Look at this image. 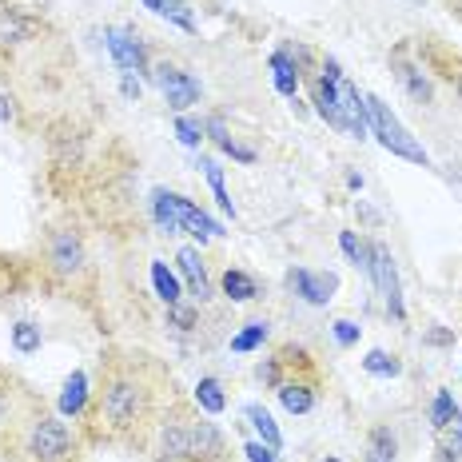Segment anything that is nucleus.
Returning <instances> with one entry per match:
<instances>
[{
  "label": "nucleus",
  "instance_id": "1",
  "mask_svg": "<svg viewBox=\"0 0 462 462\" xmlns=\"http://www.w3.org/2000/svg\"><path fill=\"white\" fill-rule=\"evenodd\" d=\"M171 399H180L176 379L156 355L136 346H108L100 355V374L96 391H88L80 430L88 442L143 450Z\"/></svg>",
  "mask_w": 462,
  "mask_h": 462
},
{
  "label": "nucleus",
  "instance_id": "2",
  "mask_svg": "<svg viewBox=\"0 0 462 462\" xmlns=\"http://www.w3.org/2000/svg\"><path fill=\"white\" fill-rule=\"evenodd\" d=\"M143 455L152 462H227V439L196 402L171 399L160 415Z\"/></svg>",
  "mask_w": 462,
  "mask_h": 462
},
{
  "label": "nucleus",
  "instance_id": "3",
  "mask_svg": "<svg viewBox=\"0 0 462 462\" xmlns=\"http://www.w3.org/2000/svg\"><path fill=\"white\" fill-rule=\"evenodd\" d=\"M84 450H88L84 430L44 399H36L0 455L8 462H84Z\"/></svg>",
  "mask_w": 462,
  "mask_h": 462
},
{
  "label": "nucleus",
  "instance_id": "4",
  "mask_svg": "<svg viewBox=\"0 0 462 462\" xmlns=\"http://www.w3.org/2000/svg\"><path fill=\"white\" fill-rule=\"evenodd\" d=\"M41 267L44 275L52 279L64 291H76L80 279L88 275V247H84V236L76 227H52L44 236V252H41Z\"/></svg>",
  "mask_w": 462,
  "mask_h": 462
},
{
  "label": "nucleus",
  "instance_id": "5",
  "mask_svg": "<svg viewBox=\"0 0 462 462\" xmlns=\"http://www.w3.org/2000/svg\"><path fill=\"white\" fill-rule=\"evenodd\" d=\"M300 374H319V363L315 355L300 343H279L272 355L255 367V379L263 383L267 391H279L287 379H300Z\"/></svg>",
  "mask_w": 462,
  "mask_h": 462
},
{
  "label": "nucleus",
  "instance_id": "6",
  "mask_svg": "<svg viewBox=\"0 0 462 462\" xmlns=\"http://www.w3.org/2000/svg\"><path fill=\"white\" fill-rule=\"evenodd\" d=\"M367 116H371V128H374V136H379V143L387 152H394V156H402V160H411V163H422L427 168V152L419 148L415 140H411V132L399 124V116H394L387 104L379 100V96H367Z\"/></svg>",
  "mask_w": 462,
  "mask_h": 462
},
{
  "label": "nucleus",
  "instance_id": "7",
  "mask_svg": "<svg viewBox=\"0 0 462 462\" xmlns=\"http://www.w3.org/2000/svg\"><path fill=\"white\" fill-rule=\"evenodd\" d=\"M41 399L36 391H28L24 379H16L8 367H0V450L8 447L13 430L21 427V419L28 415V407Z\"/></svg>",
  "mask_w": 462,
  "mask_h": 462
},
{
  "label": "nucleus",
  "instance_id": "8",
  "mask_svg": "<svg viewBox=\"0 0 462 462\" xmlns=\"http://www.w3.org/2000/svg\"><path fill=\"white\" fill-rule=\"evenodd\" d=\"M419 64L427 72L442 76V80L455 88V96L462 100V52L458 48H450L447 41H439V36H427V41L419 44Z\"/></svg>",
  "mask_w": 462,
  "mask_h": 462
},
{
  "label": "nucleus",
  "instance_id": "9",
  "mask_svg": "<svg viewBox=\"0 0 462 462\" xmlns=\"http://www.w3.org/2000/svg\"><path fill=\"white\" fill-rule=\"evenodd\" d=\"M156 84H160L163 100H168L176 112H188L191 104L199 100V80H196V76H191L188 69L171 64V60H160V64H156Z\"/></svg>",
  "mask_w": 462,
  "mask_h": 462
},
{
  "label": "nucleus",
  "instance_id": "10",
  "mask_svg": "<svg viewBox=\"0 0 462 462\" xmlns=\"http://www.w3.org/2000/svg\"><path fill=\"white\" fill-rule=\"evenodd\" d=\"M319 391H323V374H300V379H287L275 394H279V402H283V411H291V415H311L315 402H319Z\"/></svg>",
  "mask_w": 462,
  "mask_h": 462
},
{
  "label": "nucleus",
  "instance_id": "11",
  "mask_svg": "<svg viewBox=\"0 0 462 462\" xmlns=\"http://www.w3.org/2000/svg\"><path fill=\"white\" fill-rule=\"evenodd\" d=\"M391 69H394V76H399L402 88H407L411 100H419V104H435V88H430V80H427V72H422V64L407 56V48H399V52L391 56Z\"/></svg>",
  "mask_w": 462,
  "mask_h": 462
},
{
  "label": "nucleus",
  "instance_id": "12",
  "mask_svg": "<svg viewBox=\"0 0 462 462\" xmlns=\"http://www.w3.org/2000/svg\"><path fill=\"white\" fill-rule=\"evenodd\" d=\"M371 275L379 279L383 295H387V311L402 319V300H399V275H394V255L383 244H371Z\"/></svg>",
  "mask_w": 462,
  "mask_h": 462
},
{
  "label": "nucleus",
  "instance_id": "13",
  "mask_svg": "<svg viewBox=\"0 0 462 462\" xmlns=\"http://www.w3.org/2000/svg\"><path fill=\"white\" fill-rule=\"evenodd\" d=\"M108 48L116 56V64L128 72H148V56H143V44L136 41V32H108Z\"/></svg>",
  "mask_w": 462,
  "mask_h": 462
},
{
  "label": "nucleus",
  "instance_id": "14",
  "mask_svg": "<svg viewBox=\"0 0 462 462\" xmlns=\"http://www.w3.org/2000/svg\"><path fill=\"white\" fill-rule=\"evenodd\" d=\"M168 199H171V211H176V224H180V227H188L191 236L199 239V244H208V239L219 231V227L204 216V211L191 204V199H184V196H171V191H168Z\"/></svg>",
  "mask_w": 462,
  "mask_h": 462
},
{
  "label": "nucleus",
  "instance_id": "15",
  "mask_svg": "<svg viewBox=\"0 0 462 462\" xmlns=\"http://www.w3.org/2000/svg\"><path fill=\"white\" fill-rule=\"evenodd\" d=\"M180 272H184V279H188V295H196V300L204 303L211 295V287H208L204 259H199L196 247H184V252H180Z\"/></svg>",
  "mask_w": 462,
  "mask_h": 462
},
{
  "label": "nucleus",
  "instance_id": "16",
  "mask_svg": "<svg viewBox=\"0 0 462 462\" xmlns=\"http://www.w3.org/2000/svg\"><path fill=\"white\" fill-rule=\"evenodd\" d=\"M363 462H399V439L391 427H374L363 447Z\"/></svg>",
  "mask_w": 462,
  "mask_h": 462
},
{
  "label": "nucleus",
  "instance_id": "17",
  "mask_svg": "<svg viewBox=\"0 0 462 462\" xmlns=\"http://www.w3.org/2000/svg\"><path fill=\"white\" fill-rule=\"evenodd\" d=\"M291 287L303 295L307 303H327L335 291V275H315V272H295Z\"/></svg>",
  "mask_w": 462,
  "mask_h": 462
},
{
  "label": "nucleus",
  "instance_id": "18",
  "mask_svg": "<svg viewBox=\"0 0 462 462\" xmlns=\"http://www.w3.org/2000/svg\"><path fill=\"white\" fill-rule=\"evenodd\" d=\"M219 283H224V295H227L231 303H247V300H255V295H259V283H255V275L239 272V267H227Z\"/></svg>",
  "mask_w": 462,
  "mask_h": 462
},
{
  "label": "nucleus",
  "instance_id": "19",
  "mask_svg": "<svg viewBox=\"0 0 462 462\" xmlns=\"http://www.w3.org/2000/svg\"><path fill=\"white\" fill-rule=\"evenodd\" d=\"M272 69H275V88L283 96H295V88H300V69H295V56L287 52V48H279V52H272Z\"/></svg>",
  "mask_w": 462,
  "mask_h": 462
},
{
  "label": "nucleus",
  "instance_id": "20",
  "mask_svg": "<svg viewBox=\"0 0 462 462\" xmlns=\"http://www.w3.org/2000/svg\"><path fill=\"white\" fill-rule=\"evenodd\" d=\"M196 407H199V411H208V415H219V411L227 407L219 379H199V387H196Z\"/></svg>",
  "mask_w": 462,
  "mask_h": 462
},
{
  "label": "nucleus",
  "instance_id": "21",
  "mask_svg": "<svg viewBox=\"0 0 462 462\" xmlns=\"http://www.w3.org/2000/svg\"><path fill=\"white\" fill-rule=\"evenodd\" d=\"M152 283H156L160 300L168 303V307L184 300V295H180V283H176V275H171V272H168V267H163V263H152Z\"/></svg>",
  "mask_w": 462,
  "mask_h": 462
},
{
  "label": "nucleus",
  "instance_id": "22",
  "mask_svg": "<svg viewBox=\"0 0 462 462\" xmlns=\"http://www.w3.org/2000/svg\"><path fill=\"white\" fill-rule=\"evenodd\" d=\"M263 343H267V323L255 319V323H247L236 339H231V351H255V346H263Z\"/></svg>",
  "mask_w": 462,
  "mask_h": 462
},
{
  "label": "nucleus",
  "instance_id": "23",
  "mask_svg": "<svg viewBox=\"0 0 462 462\" xmlns=\"http://www.w3.org/2000/svg\"><path fill=\"white\" fill-rule=\"evenodd\" d=\"M455 415H458V407H455V399H450V391H439L435 407H430V422H435V430H447L450 422H455Z\"/></svg>",
  "mask_w": 462,
  "mask_h": 462
},
{
  "label": "nucleus",
  "instance_id": "24",
  "mask_svg": "<svg viewBox=\"0 0 462 462\" xmlns=\"http://www.w3.org/2000/svg\"><path fill=\"white\" fill-rule=\"evenodd\" d=\"M84 407H88V394H84V374H72L60 411H64V415H84Z\"/></svg>",
  "mask_w": 462,
  "mask_h": 462
},
{
  "label": "nucleus",
  "instance_id": "25",
  "mask_svg": "<svg viewBox=\"0 0 462 462\" xmlns=\"http://www.w3.org/2000/svg\"><path fill=\"white\" fill-rule=\"evenodd\" d=\"M247 419H252V422H255L259 439H263V442H267V447H272V450H279V442H283V439H279V430H275V422H272V415H267V411H263V407H247Z\"/></svg>",
  "mask_w": 462,
  "mask_h": 462
},
{
  "label": "nucleus",
  "instance_id": "26",
  "mask_svg": "<svg viewBox=\"0 0 462 462\" xmlns=\"http://www.w3.org/2000/svg\"><path fill=\"white\" fill-rule=\"evenodd\" d=\"M339 247H343V255L351 259V263H359V267H367V272H371V247H363L359 239H355V231H343Z\"/></svg>",
  "mask_w": 462,
  "mask_h": 462
},
{
  "label": "nucleus",
  "instance_id": "27",
  "mask_svg": "<svg viewBox=\"0 0 462 462\" xmlns=\"http://www.w3.org/2000/svg\"><path fill=\"white\" fill-rule=\"evenodd\" d=\"M363 367H367L371 374H399V371H402V363H399V355H387V351H371L367 359H363Z\"/></svg>",
  "mask_w": 462,
  "mask_h": 462
},
{
  "label": "nucleus",
  "instance_id": "28",
  "mask_svg": "<svg viewBox=\"0 0 462 462\" xmlns=\"http://www.w3.org/2000/svg\"><path fill=\"white\" fill-rule=\"evenodd\" d=\"M13 339H16V351L32 355L36 346H41V327H32V323H16V327H13Z\"/></svg>",
  "mask_w": 462,
  "mask_h": 462
},
{
  "label": "nucleus",
  "instance_id": "29",
  "mask_svg": "<svg viewBox=\"0 0 462 462\" xmlns=\"http://www.w3.org/2000/svg\"><path fill=\"white\" fill-rule=\"evenodd\" d=\"M176 132H180V140H184L188 148H199V140H204V128H199L196 120H188V116H180L176 120Z\"/></svg>",
  "mask_w": 462,
  "mask_h": 462
},
{
  "label": "nucleus",
  "instance_id": "30",
  "mask_svg": "<svg viewBox=\"0 0 462 462\" xmlns=\"http://www.w3.org/2000/svg\"><path fill=\"white\" fill-rule=\"evenodd\" d=\"M335 343H339V346H355V343H359V327H355L351 319H339V323H335Z\"/></svg>",
  "mask_w": 462,
  "mask_h": 462
},
{
  "label": "nucleus",
  "instance_id": "31",
  "mask_svg": "<svg viewBox=\"0 0 462 462\" xmlns=\"http://www.w3.org/2000/svg\"><path fill=\"white\" fill-rule=\"evenodd\" d=\"M244 455L252 458V462H275V450H272V447H263V442H247Z\"/></svg>",
  "mask_w": 462,
  "mask_h": 462
},
{
  "label": "nucleus",
  "instance_id": "32",
  "mask_svg": "<svg viewBox=\"0 0 462 462\" xmlns=\"http://www.w3.org/2000/svg\"><path fill=\"white\" fill-rule=\"evenodd\" d=\"M427 343H435V346H450V343H455V335H450V331H427Z\"/></svg>",
  "mask_w": 462,
  "mask_h": 462
},
{
  "label": "nucleus",
  "instance_id": "33",
  "mask_svg": "<svg viewBox=\"0 0 462 462\" xmlns=\"http://www.w3.org/2000/svg\"><path fill=\"white\" fill-rule=\"evenodd\" d=\"M442 8H447L450 16H455V21L462 24V0H442Z\"/></svg>",
  "mask_w": 462,
  "mask_h": 462
},
{
  "label": "nucleus",
  "instance_id": "34",
  "mask_svg": "<svg viewBox=\"0 0 462 462\" xmlns=\"http://www.w3.org/2000/svg\"><path fill=\"white\" fill-rule=\"evenodd\" d=\"M319 462H343V458H319Z\"/></svg>",
  "mask_w": 462,
  "mask_h": 462
}]
</instances>
